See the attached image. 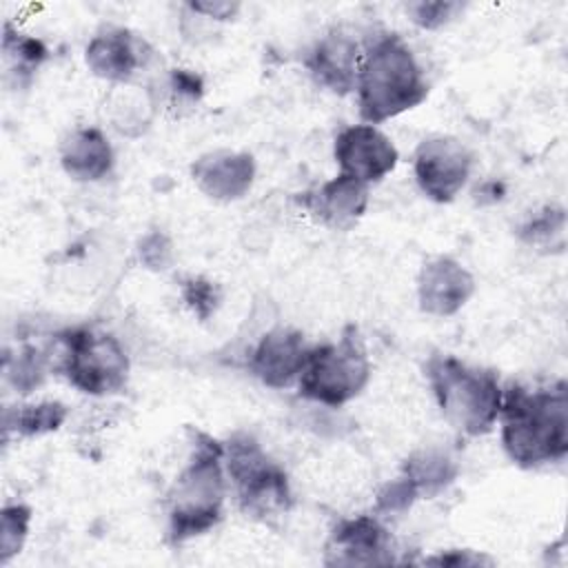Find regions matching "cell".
<instances>
[{
    "instance_id": "obj_14",
    "label": "cell",
    "mask_w": 568,
    "mask_h": 568,
    "mask_svg": "<svg viewBox=\"0 0 568 568\" xmlns=\"http://www.w3.org/2000/svg\"><path fill=\"white\" fill-rule=\"evenodd\" d=\"M475 293V277L450 255L426 260L417 275V302L426 315L450 317L466 306Z\"/></svg>"
},
{
    "instance_id": "obj_26",
    "label": "cell",
    "mask_w": 568,
    "mask_h": 568,
    "mask_svg": "<svg viewBox=\"0 0 568 568\" xmlns=\"http://www.w3.org/2000/svg\"><path fill=\"white\" fill-rule=\"evenodd\" d=\"M404 11L415 27L424 31H437L450 24L464 11V4L453 0H417L408 2Z\"/></svg>"
},
{
    "instance_id": "obj_18",
    "label": "cell",
    "mask_w": 568,
    "mask_h": 568,
    "mask_svg": "<svg viewBox=\"0 0 568 568\" xmlns=\"http://www.w3.org/2000/svg\"><path fill=\"white\" fill-rule=\"evenodd\" d=\"M402 475L413 484L419 499L435 497L448 488L457 477L455 459L439 448H422L406 457Z\"/></svg>"
},
{
    "instance_id": "obj_17",
    "label": "cell",
    "mask_w": 568,
    "mask_h": 568,
    "mask_svg": "<svg viewBox=\"0 0 568 568\" xmlns=\"http://www.w3.org/2000/svg\"><path fill=\"white\" fill-rule=\"evenodd\" d=\"M60 164L75 182H100L111 173L115 153L102 129L75 126L60 142Z\"/></svg>"
},
{
    "instance_id": "obj_5",
    "label": "cell",
    "mask_w": 568,
    "mask_h": 568,
    "mask_svg": "<svg viewBox=\"0 0 568 568\" xmlns=\"http://www.w3.org/2000/svg\"><path fill=\"white\" fill-rule=\"evenodd\" d=\"M53 371L80 393L106 397L126 386L131 362L122 342L98 326H69L53 335Z\"/></svg>"
},
{
    "instance_id": "obj_15",
    "label": "cell",
    "mask_w": 568,
    "mask_h": 568,
    "mask_svg": "<svg viewBox=\"0 0 568 568\" xmlns=\"http://www.w3.org/2000/svg\"><path fill=\"white\" fill-rule=\"evenodd\" d=\"M297 202L322 226L333 231H348L366 213L368 186L337 173L320 186L300 193Z\"/></svg>"
},
{
    "instance_id": "obj_10",
    "label": "cell",
    "mask_w": 568,
    "mask_h": 568,
    "mask_svg": "<svg viewBox=\"0 0 568 568\" xmlns=\"http://www.w3.org/2000/svg\"><path fill=\"white\" fill-rule=\"evenodd\" d=\"M333 155L342 175H348L366 186L384 180L395 171L399 151L393 140L375 124H348L333 144Z\"/></svg>"
},
{
    "instance_id": "obj_30",
    "label": "cell",
    "mask_w": 568,
    "mask_h": 568,
    "mask_svg": "<svg viewBox=\"0 0 568 568\" xmlns=\"http://www.w3.org/2000/svg\"><path fill=\"white\" fill-rule=\"evenodd\" d=\"M186 9L204 20H213V22H229L235 20L242 4L240 2H229V0H195L189 2Z\"/></svg>"
},
{
    "instance_id": "obj_21",
    "label": "cell",
    "mask_w": 568,
    "mask_h": 568,
    "mask_svg": "<svg viewBox=\"0 0 568 568\" xmlns=\"http://www.w3.org/2000/svg\"><path fill=\"white\" fill-rule=\"evenodd\" d=\"M69 417L67 404L58 399H42L16 406L4 413V433L13 430L20 437H40L58 430Z\"/></svg>"
},
{
    "instance_id": "obj_22",
    "label": "cell",
    "mask_w": 568,
    "mask_h": 568,
    "mask_svg": "<svg viewBox=\"0 0 568 568\" xmlns=\"http://www.w3.org/2000/svg\"><path fill=\"white\" fill-rule=\"evenodd\" d=\"M49 368H53L49 351L36 346H22L13 357L9 353L4 355V375L22 395L36 390L44 382Z\"/></svg>"
},
{
    "instance_id": "obj_29",
    "label": "cell",
    "mask_w": 568,
    "mask_h": 568,
    "mask_svg": "<svg viewBox=\"0 0 568 568\" xmlns=\"http://www.w3.org/2000/svg\"><path fill=\"white\" fill-rule=\"evenodd\" d=\"M138 255L146 268L166 271L173 264V244L164 233L151 231L140 240Z\"/></svg>"
},
{
    "instance_id": "obj_2",
    "label": "cell",
    "mask_w": 568,
    "mask_h": 568,
    "mask_svg": "<svg viewBox=\"0 0 568 568\" xmlns=\"http://www.w3.org/2000/svg\"><path fill=\"white\" fill-rule=\"evenodd\" d=\"M355 95L362 120L375 126L426 100V73L399 33L377 31L364 42Z\"/></svg>"
},
{
    "instance_id": "obj_9",
    "label": "cell",
    "mask_w": 568,
    "mask_h": 568,
    "mask_svg": "<svg viewBox=\"0 0 568 568\" xmlns=\"http://www.w3.org/2000/svg\"><path fill=\"white\" fill-rule=\"evenodd\" d=\"M153 47L126 27L106 24L98 29L84 47L89 71L113 87L131 84L138 73L153 62Z\"/></svg>"
},
{
    "instance_id": "obj_24",
    "label": "cell",
    "mask_w": 568,
    "mask_h": 568,
    "mask_svg": "<svg viewBox=\"0 0 568 568\" xmlns=\"http://www.w3.org/2000/svg\"><path fill=\"white\" fill-rule=\"evenodd\" d=\"M31 524V508L27 504H7L0 515V564L18 555L27 541Z\"/></svg>"
},
{
    "instance_id": "obj_27",
    "label": "cell",
    "mask_w": 568,
    "mask_h": 568,
    "mask_svg": "<svg viewBox=\"0 0 568 568\" xmlns=\"http://www.w3.org/2000/svg\"><path fill=\"white\" fill-rule=\"evenodd\" d=\"M166 98L173 109H193L204 95V80L191 69H171L166 75Z\"/></svg>"
},
{
    "instance_id": "obj_20",
    "label": "cell",
    "mask_w": 568,
    "mask_h": 568,
    "mask_svg": "<svg viewBox=\"0 0 568 568\" xmlns=\"http://www.w3.org/2000/svg\"><path fill=\"white\" fill-rule=\"evenodd\" d=\"M47 47L40 38L22 33L13 29L9 22L4 24L2 36V58H4V73L7 78H16V84H29L36 71L47 60Z\"/></svg>"
},
{
    "instance_id": "obj_6",
    "label": "cell",
    "mask_w": 568,
    "mask_h": 568,
    "mask_svg": "<svg viewBox=\"0 0 568 568\" xmlns=\"http://www.w3.org/2000/svg\"><path fill=\"white\" fill-rule=\"evenodd\" d=\"M371 371V357L359 331L346 326L337 339L311 346L297 379V393L308 402L339 408L366 388Z\"/></svg>"
},
{
    "instance_id": "obj_11",
    "label": "cell",
    "mask_w": 568,
    "mask_h": 568,
    "mask_svg": "<svg viewBox=\"0 0 568 568\" xmlns=\"http://www.w3.org/2000/svg\"><path fill=\"white\" fill-rule=\"evenodd\" d=\"M364 44L344 27H331L322 33L304 55V67L311 78L331 93L346 95L355 91Z\"/></svg>"
},
{
    "instance_id": "obj_25",
    "label": "cell",
    "mask_w": 568,
    "mask_h": 568,
    "mask_svg": "<svg viewBox=\"0 0 568 568\" xmlns=\"http://www.w3.org/2000/svg\"><path fill=\"white\" fill-rule=\"evenodd\" d=\"M180 293H182V300L189 306V311L200 322H206L217 311V306L222 302L220 284H215L213 280L202 277V275L186 277L180 286Z\"/></svg>"
},
{
    "instance_id": "obj_28",
    "label": "cell",
    "mask_w": 568,
    "mask_h": 568,
    "mask_svg": "<svg viewBox=\"0 0 568 568\" xmlns=\"http://www.w3.org/2000/svg\"><path fill=\"white\" fill-rule=\"evenodd\" d=\"M419 495L417 490L413 488V484L399 475L395 479H390L388 484H384V488L377 493V513H384V515H395V513H402L406 508L413 506V501H417Z\"/></svg>"
},
{
    "instance_id": "obj_31",
    "label": "cell",
    "mask_w": 568,
    "mask_h": 568,
    "mask_svg": "<svg viewBox=\"0 0 568 568\" xmlns=\"http://www.w3.org/2000/svg\"><path fill=\"white\" fill-rule=\"evenodd\" d=\"M479 561H488V559H481L477 555H470L468 550L464 552H455V555H439V557H433L428 559V564H479Z\"/></svg>"
},
{
    "instance_id": "obj_12",
    "label": "cell",
    "mask_w": 568,
    "mask_h": 568,
    "mask_svg": "<svg viewBox=\"0 0 568 568\" xmlns=\"http://www.w3.org/2000/svg\"><path fill=\"white\" fill-rule=\"evenodd\" d=\"M328 566H382L393 564V539L375 515L339 519L326 544Z\"/></svg>"
},
{
    "instance_id": "obj_1",
    "label": "cell",
    "mask_w": 568,
    "mask_h": 568,
    "mask_svg": "<svg viewBox=\"0 0 568 568\" xmlns=\"http://www.w3.org/2000/svg\"><path fill=\"white\" fill-rule=\"evenodd\" d=\"M501 446L519 468L559 464L568 455V386L513 384L504 390L499 410Z\"/></svg>"
},
{
    "instance_id": "obj_7",
    "label": "cell",
    "mask_w": 568,
    "mask_h": 568,
    "mask_svg": "<svg viewBox=\"0 0 568 568\" xmlns=\"http://www.w3.org/2000/svg\"><path fill=\"white\" fill-rule=\"evenodd\" d=\"M222 444L226 479L240 510L262 521L284 515L293 504L286 470L248 433H235Z\"/></svg>"
},
{
    "instance_id": "obj_19",
    "label": "cell",
    "mask_w": 568,
    "mask_h": 568,
    "mask_svg": "<svg viewBox=\"0 0 568 568\" xmlns=\"http://www.w3.org/2000/svg\"><path fill=\"white\" fill-rule=\"evenodd\" d=\"M113 89L115 91L111 93V100H109V118L113 126L122 135H131V138L142 135L151 124L158 98L153 95L151 89H144V87L122 84Z\"/></svg>"
},
{
    "instance_id": "obj_3",
    "label": "cell",
    "mask_w": 568,
    "mask_h": 568,
    "mask_svg": "<svg viewBox=\"0 0 568 568\" xmlns=\"http://www.w3.org/2000/svg\"><path fill=\"white\" fill-rule=\"evenodd\" d=\"M229 479L224 444L206 433H193V450L166 493V537L182 544L211 530L224 513Z\"/></svg>"
},
{
    "instance_id": "obj_13",
    "label": "cell",
    "mask_w": 568,
    "mask_h": 568,
    "mask_svg": "<svg viewBox=\"0 0 568 568\" xmlns=\"http://www.w3.org/2000/svg\"><path fill=\"white\" fill-rule=\"evenodd\" d=\"M311 353V344L304 339V333L275 326L266 331L255 348L248 355V371L268 388H286L297 384L306 359Z\"/></svg>"
},
{
    "instance_id": "obj_4",
    "label": "cell",
    "mask_w": 568,
    "mask_h": 568,
    "mask_svg": "<svg viewBox=\"0 0 568 568\" xmlns=\"http://www.w3.org/2000/svg\"><path fill=\"white\" fill-rule=\"evenodd\" d=\"M442 417L462 435L479 437L499 419L504 388L490 368L473 366L450 353H435L424 366Z\"/></svg>"
},
{
    "instance_id": "obj_16",
    "label": "cell",
    "mask_w": 568,
    "mask_h": 568,
    "mask_svg": "<svg viewBox=\"0 0 568 568\" xmlns=\"http://www.w3.org/2000/svg\"><path fill=\"white\" fill-rule=\"evenodd\" d=\"M191 175L206 197L233 202L248 193L255 178V160L244 151L217 149L200 155L191 166Z\"/></svg>"
},
{
    "instance_id": "obj_8",
    "label": "cell",
    "mask_w": 568,
    "mask_h": 568,
    "mask_svg": "<svg viewBox=\"0 0 568 568\" xmlns=\"http://www.w3.org/2000/svg\"><path fill=\"white\" fill-rule=\"evenodd\" d=\"M473 171V151L453 135L422 140L413 155V173L419 191L437 202H453Z\"/></svg>"
},
{
    "instance_id": "obj_23",
    "label": "cell",
    "mask_w": 568,
    "mask_h": 568,
    "mask_svg": "<svg viewBox=\"0 0 568 568\" xmlns=\"http://www.w3.org/2000/svg\"><path fill=\"white\" fill-rule=\"evenodd\" d=\"M564 233H566V211L564 206H557V204L544 206L541 211L530 215L519 229V237L528 246H537V248L557 246L561 251Z\"/></svg>"
}]
</instances>
